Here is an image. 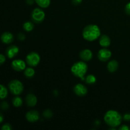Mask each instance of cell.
I'll return each mask as SVG.
<instances>
[{
    "label": "cell",
    "instance_id": "obj_1",
    "mask_svg": "<svg viewBox=\"0 0 130 130\" xmlns=\"http://www.w3.org/2000/svg\"><path fill=\"white\" fill-rule=\"evenodd\" d=\"M104 119L108 126L112 128H116L121 124L123 116L116 110H109L104 115Z\"/></svg>",
    "mask_w": 130,
    "mask_h": 130
},
{
    "label": "cell",
    "instance_id": "obj_2",
    "mask_svg": "<svg viewBox=\"0 0 130 130\" xmlns=\"http://www.w3.org/2000/svg\"><path fill=\"white\" fill-rule=\"evenodd\" d=\"M101 36V31L98 25L95 24L88 25L83 30V37L88 41H93Z\"/></svg>",
    "mask_w": 130,
    "mask_h": 130
},
{
    "label": "cell",
    "instance_id": "obj_3",
    "mask_svg": "<svg viewBox=\"0 0 130 130\" xmlns=\"http://www.w3.org/2000/svg\"><path fill=\"white\" fill-rule=\"evenodd\" d=\"M88 69V67L86 62L82 60L75 62L71 67V71L74 76L84 81L85 79V75L87 73Z\"/></svg>",
    "mask_w": 130,
    "mask_h": 130
},
{
    "label": "cell",
    "instance_id": "obj_4",
    "mask_svg": "<svg viewBox=\"0 0 130 130\" xmlns=\"http://www.w3.org/2000/svg\"><path fill=\"white\" fill-rule=\"evenodd\" d=\"M24 85L18 79H13L8 84V89L10 92L15 96L20 95L24 91Z\"/></svg>",
    "mask_w": 130,
    "mask_h": 130
},
{
    "label": "cell",
    "instance_id": "obj_5",
    "mask_svg": "<svg viewBox=\"0 0 130 130\" xmlns=\"http://www.w3.org/2000/svg\"><path fill=\"white\" fill-rule=\"evenodd\" d=\"M32 20L36 24H40L45 18V13L41 8H36L32 10L31 13Z\"/></svg>",
    "mask_w": 130,
    "mask_h": 130
},
{
    "label": "cell",
    "instance_id": "obj_6",
    "mask_svg": "<svg viewBox=\"0 0 130 130\" xmlns=\"http://www.w3.org/2000/svg\"><path fill=\"white\" fill-rule=\"evenodd\" d=\"M41 60L40 55L36 52H30L26 56V63L30 67H36Z\"/></svg>",
    "mask_w": 130,
    "mask_h": 130
},
{
    "label": "cell",
    "instance_id": "obj_7",
    "mask_svg": "<svg viewBox=\"0 0 130 130\" xmlns=\"http://www.w3.org/2000/svg\"><path fill=\"white\" fill-rule=\"evenodd\" d=\"M112 56V52L106 48L100 49L98 52V58L102 62H106L109 60Z\"/></svg>",
    "mask_w": 130,
    "mask_h": 130
},
{
    "label": "cell",
    "instance_id": "obj_8",
    "mask_svg": "<svg viewBox=\"0 0 130 130\" xmlns=\"http://www.w3.org/2000/svg\"><path fill=\"white\" fill-rule=\"evenodd\" d=\"M11 67L15 71H22L26 68V63L23 60L16 59L14 60L11 62Z\"/></svg>",
    "mask_w": 130,
    "mask_h": 130
},
{
    "label": "cell",
    "instance_id": "obj_9",
    "mask_svg": "<svg viewBox=\"0 0 130 130\" xmlns=\"http://www.w3.org/2000/svg\"><path fill=\"white\" fill-rule=\"evenodd\" d=\"M73 91L76 95L79 96H84L87 94L88 89L86 86L82 84H77L74 87Z\"/></svg>",
    "mask_w": 130,
    "mask_h": 130
},
{
    "label": "cell",
    "instance_id": "obj_10",
    "mask_svg": "<svg viewBox=\"0 0 130 130\" xmlns=\"http://www.w3.org/2000/svg\"><path fill=\"white\" fill-rule=\"evenodd\" d=\"M25 118L29 122L34 123V122H37L39 120V118H40V116H39V112L37 110H30L26 113Z\"/></svg>",
    "mask_w": 130,
    "mask_h": 130
},
{
    "label": "cell",
    "instance_id": "obj_11",
    "mask_svg": "<svg viewBox=\"0 0 130 130\" xmlns=\"http://www.w3.org/2000/svg\"><path fill=\"white\" fill-rule=\"evenodd\" d=\"M19 52V47L15 45H11L8 47L6 50V55L10 59L13 58L15 56L17 55Z\"/></svg>",
    "mask_w": 130,
    "mask_h": 130
},
{
    "label": "cell",
    "instance_id": "obj_12",
    "mask_svg": "<svg viewBox=\"0 0 130 130\" xmlns=\"http://www.w3.org/2000/svg\"><path fill=\"white\" fill-rule=\"evenodd\" d=\"M14 40V36L10 32H5L1 36V41L4 44H8L12 43Z\"/></svg>",
    "mask_w": 130,
    "mask_h": 130
},
{
    "label": "cell",
    "instance_id": "obj_13",
    "mask_svg": "<svg viewBox=\"0 0 130 130\" xmlns=\"http://www.w3.org/2000/svg\"><path fill=\"white\" fill-rule=\"evenodd\" d=\"M79 57L82 60L88 62L92 59L93 53L90 50L84 49L79 53Z\"/></svg>",
    "mask_w": 130,
    "mask_h": 130
},
{
    "label": "cell",
    "instance_id": "obj_14",
    "mask_svg": "<svg viewBox=\"0 0 130 130\" xmlns=\"http://www.w3.org/2000/svg\"><path fill=\"white\" fill-rule=\"evenodd\" d=\"M25 102L29 107H34L36 105L38 102L37 97L32 93H29L25 97Z\"/></svg>",
    "mask_w": 130,
    "mask_h": 130
},
{
    "label": "cell",
    "instance_id": "obj_15",
    "mask_svg": "<svg viewBox=\"0 0 130 130\" xmlns=\"http://www.w3.org/2000/svg\"><path fill=\"white\" fill-rule=\"evenodd\" d=\"M110 43H111V41L108 36L104 34V35L100 36L99 38V44L103 48H107L110 45Z\"/></svg>",
    "mask_w": 130,
    "mask_h": 130
},
{
    "label": "cell",
    "instance_id": "obj_16",
    "mask_svg": "<svg viewBox=\"0 0 130 130\" xmlns=\"http://www.w3.org/2000/svg\"><path fill=\"white\" fill-rule=\"evenodd\" d=\"M119 67V63L116 60L110 61L107 64V69L110 72H115Z\"/></svg>",
    "mask_w": 130,
    "mask_h": 130
},
{
    "label": "cell",
    "instance_id": "obj_17",
    "mask_svg": "<svg viewBox=\"0 0 130 130\" xmlns=\"http://www.w3.org/2000/svg\"><path fill=\"white\" fill-rule=\"evenodd\" d=\"M35 2L41 8H46L50 5L51 0H35Z\"/></svg>",
    "mask_w": 130,
    "mask_h": 130
},
{
    "label": "cell",
    "instance_id": "obj_18",
    "mask_svg": "<svg viewBox=\"0 0 130 130\" xmlns=\"http://www.w3.org/2000/svg\"><path fill=\"white\" fill-rule=\"evenodd\" d=\"M8 95V91L4 85L0 84V100L5 99Z\"/></svg>",
    "mask_w": 130,
    "mask_h": 130
},
{
    "label": "cell",
    "instance_id": "obj_19",
    "mask_svg": "<svg viewBox=\"0 0 130 130\" xmlns=\"http://www.w3.org/2000/svg\"><path fill=\"white\" fill-rule=\"evenodd\" d=\"M12 104L15 107H21L23 104V100L21 97L17 95L12 99Z\"/></svg>",
    "mask_w": 130,
    "mask_h": 130
},
{
    "label": "cell",
    "instance_id": "obj_20",
    "mask_svg": "<svg viewBox=\"0 0 130 130\" xmlns=\"http://www.w3.org/2000/svg\"><path fill=\"white\" fill-rule=\"evenodd\" d=\"M24 74L27 78H32L35 74V71L32 67H27L25 69Z\"/></svg>",
    "mask_w": 130,
    "mask_h": 130
},
{
    "label": "cell",
    "instance_id": "obj_21",
    "mask_svg": "<svg viewBox=\"0 0 130 130\" xmlns=\"http://www.w3.org/2000/svg\"><path fill=\"white\" fill-rule=\"evenodd\" d=\"M34 27V25L32 22L27 21L25 22L24 24H23V28L24 30L26 32H30L33 30Z\"/></svg>",
    "mask_w": 130,
    "mask_h": 130
},
{
    "label": "cell",
    "instance_id": "obj_22",
    "mask_svg": "<svg viewBox=\"0 0 130 130\" xmlns=\"http://www.w3.org/2000/svg\"><path fill=\"white\" fill-rule=\"evenodd\" d=\"M85 81L88 85H93L95 84L96 81V78L94 75L89 74L85 77Z\"/></svg>",
    "mask_w": 130,
    "mask_h": 130
},
{
    "label": "cell",
    "instance_id": "obj_23",
    "mask_svg": "<svg viewBox=\"0 0 130 130\" xmlns=\"http://www.w3.org/2000/svg\"><path fill=\"white\" fill-rule=\"evenodd\" d=\"M43 116L44 118L49 119V118H51L53 116V112L50 109H46V110H44V112L43 113Z\"/></svg>",
    "mask_w": 130,
    "mask_h": 130
},
{
    "label": "cell",
    "instance_id": "obj_24",
    "mask_svg": "<svg viewBox=\"0 0 130 130\" xmlns=\"http://www.w3.org/2000/svg\"><path fill=\"white\" fill-rule=\"evenodd\" d=\"M0 107H1V109H3V110H7V109H8L9 104L7 102L4 101L1 103V105H0Z\"/></svg>",
    "mask_w": 130,
    "mask_h": 130
},
{
    "label": "cell",
    "instance_id": "obj_25",
    "mask_svg": "<svg viewBox=\"0 0 130 130\" xmlns=\"http://www.w3.org/2000/svg\"><path fill=\"white\" fill-rule=\"evenodd\" d=\"M1 130H11L12 129V126L9 123H6L1 126Z\"/></svg>",
    "mask_w": 130,
    "mask_h": 130
},
{
    "label": "cell",
    "instance_id": "obj_26",
    "mask_svg": "<svg viewBox=\"0 0 130 130\" xmlns=\"http://www.w3.org/2000/svg\"><path fill=\"white\" fill-rule=\"evenodd\" d=\"M124 10H125V12L127 15H130V2L128 3L126 5L125 8H124Z\"/></svg>",
    "mask_w": 130,
    "mask_h": 130
},
{
    "label": "cell",
    "instance_id": "obj_27",
    "mask_svg": "<svg viewBox=\"0 0 130 130\" xmlns=\"http://www.w3.org/2000/svg\"><path fill=\"white\" fill-rule=\"evenodd\" d=\"M6 61V57L4 55L0 54V66L3 64Z\"/></svg>",
    "mask_w": 130,
    "mask_h": 130
},
{
    "label": "cell",
    "instance_id": "obj_28",
    "mask_svg": "<svg viewBox=\"0 0 130 130\" xmlns=\"http://www.w3.org/2000/svg\"><path fill=\"white\" fill-rule=\"evenodd\" d=\"M123 119L126 121H130V113H126L124 114Z\"/></svg>",
    "mask_w": 130,
    "mask_h": 130
},
{
    "label": "cell",
    "instance_id": "obj_29",
    "mask_svg": "<svg viewBox=\"0 0 130 130\" xmlns=\"http://www.w3.org/2000/svg\"><path fill=\"white\" fill-rule=\"evenodd\" d=\"M17 37H18V39L20 41H24V39H25V36L24 33H22V32L19 33Z\"/></svg>",
    "mask_w": 130,
    "mask_h": 130
},
{
    "label": "cell",
    "instance_id": "obj_30",
    "mask_svg": "<svg viewBox=\"0 0 130 130\" xmlns=\"http://www.w3.org/2000/svg\"><path fill=\"white\" fill-rule=\"evenodd\" d=\"M119 129L120 130H129L130 128L128 126L126 125V124H123V125H122L121 126L119 127Z\"/></svg>",
    "mask_w": 130,
    "mask_h": 130
},
{
    "label": "cell",
    "instance_id": "obj_31",
    "mask_svg": "<svg viewBox=\"0 0 130 130\" xmlns=\"http://www.w3.org/2000/svg\"><path fill=\"white\" fill-rule=\"evenodd\" d=\"M72 1L74 5H78L82 3L83 0H72Z\"/></svg>",
    "mask_w": 130,
    "mask_h": 130
},
{
    "label": "cell",
    "instance_id": "obj_32",
    "mask_svg": "<svg viewBox=\"0 0 130 130\" xmlns=\"http://www.w3.org/2000/svg\"><path fill=\"white\" fill-rule=\"evenodd\" d=\"M34 1H35V0H26V3L29 5H32L34 3Z\"/></svg>",
    "mask_w": 130,
    "mask_h": 130
},
{
    "label": "cell",
    "instance_id": "obj_33",
    "mask_svg": "<svg viewBox=\"0 0 130 130\" xmlns=\"http://www.w3.org/2000/svg\"><path fill=\"white\" fill-rule=\"evenodd\" d=\"M3 119H4L3 116L2 114H1V113H0V124H1V123H2V122L3 121Z\"/></svg>",
    "mask_w": 130,
    "mask_h": 130
}]
</instances>
